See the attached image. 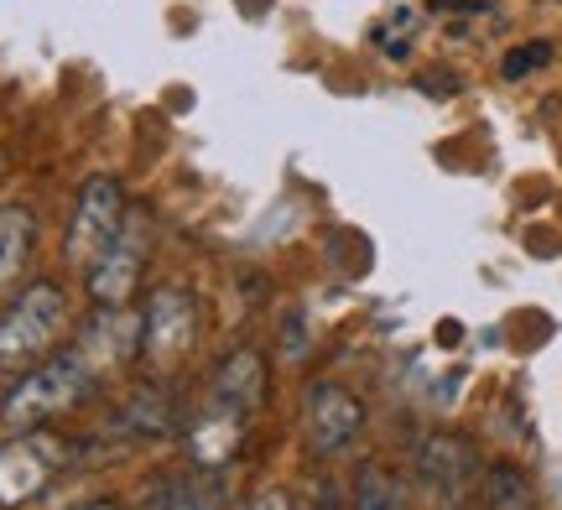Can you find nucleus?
Masks as SVG:
<instances>
[{"mask_svg": "<svg viewBox=\"0 0 562 510\" xmlns=\"http://www.w3.org/2000/svg\"><path fill=\"white\" fill-rule=\"evenodd\" d=\"M125 214H131V199H125V188L115 178H83L79 199H74V219H68V235H63V261L74 265V271H89V265L100 261V250L121 235Z\"/></svg>", "mask_w": 562, "mask_h": 510, "instance_id": "obj_3", "label": "nucleus"}, {"mask_svg": "<svg viewBox=\"0 0 562 510\" xmlns=\"http://www.w3.org/2000/svg\"><path fill=\"white\" fill-rule=\"evenodd\" d=\"M209 407L235 411V417H256L266 407V360L256 349H229L220 365H214V381H209Z\"/></svg>", "mask_w": 562, "mask_h": 510, "instance_id": "obj_8", "label": "nucleus"}, {"mask_svg": "<svg viewBox=\"0 0 562 510\" xmlns=\"http://www.w3.org/2000/svg\"><path fill=\"white\" fill-rule=\"evenodd\" d=\"M250 510H292V495H281V490H266L261 500H250Z\"/></svg>", "mask_w": 562, "mask_h": 510, "instance_id": "obj_18", "label": "nucleus"}, {"mask_svg": "<svg viewBox=\"0 0 562 510\" xmlns=\"http://www.w3.org/2000/svg\"><path fill=\"white\" fill-rule=\"evenodd\" d=\"M94 381H100V370L89 365V354H83L79 344H74V349H53L42 365H32L16 386H11V396H5L0 417H5V428H16V432L47 428L53 417H63V411L79 407L83 396L94 390Z\"/></svg>", "mask_w": 562, "mask_h": 510, "instance_id": "obj_1", "label": "nucleus"}, {"mask_svg": "<svg viewBox=\"0 0 562 510\" xmlns=\"http://www.w3.org/2000/svg\"><path fill=\"white\" fill-rule=\"evenodd\" d=\"M121 432H131V438H172V432H178V407H172V396H167L157 381H146V386L121 407Z\"/></svg>", "mask_w": 562, "mask_h": 510, "instance_id": "obj_13", "label": "nucleus"}, {"mask_svg": "<svg viewBox=\"0 0 562 510\" xmlns=\"http://www.w3.org/2000/svg\"><path fill=\"white\" fill-rule=\"evenodd\" d=\"M37 250V219L26 204H0V292L21 282V271Z\"/></svg>", "mask_w": 562, "mask_h": 510, "instance_id": "obj_11", "label": "nucleus"}, {"mask_svg": "<svg viewBox=\"0 0 562 510\" xmlns=\"http://www.w3.org/2000/svg\"><path fill=\"white\" fill-rule=\"evenodd\" d=\"M484 510H537V490L516 464H490L480 479Z\"/></svg>", "mask_w": 562, "mask_h": 510, "instance_id": "obj_15", "label": "nucleus"}, {"mask_svg": "<svg viewBox=\"0 0 562 510\" xmlns=\"http://www.w3.org/2000/svg\"><path fill=\"white\" fill-rule=\"evenodd\" d=\"M63 328H68V297L58 282H32L21 286V297L0 313V370L5 375H26L58 349Z\"/></svg>", "mask_w": 562, "mask_h": 510, "instance_id": "obj_2", "label": "nucleus"}, {"mask_svg": "<svg viewBox=\"0 0 562 510\" xmlns=\"http://www.w3.org/2000/svg\"><path fill=\"white\" fill-rule=\"evenodd\" d=\"M355 510H402V479L381 464H364L355 479Z\"/></svg>", "mask_w": 562, "mask_h": 510, "instance_id": "obj_16", "label": "nucleus"}, {"mask_svg": "<svg viewBox=\"0 0 562 510\" xmlns=\"http://www.w3.org/2000/svg\"><path fill=\"white\" fill-rule=\"evenodd\" d=\"M146 510H224V485L214 479V469L182 474V479H161Z\"/></svg>", "mask_w": 562, "mask_h": 510, "instance_id": "obj_14", "label": "nucleus"}, {"mask_svg": "<svg viewBox=\"0 0 562 510\" xmlns=\"http://www.w3.org/2000/svg\"><path fill=\"white\" fill-rule=\"evenodd\" d=\"M552 63V42H526V47H510L501 58V79H526V73H537V68H547Z\"/></svg>", "mask_w": 562, "mask_h": 510, "instance_id": "obj_17", "label": "nucleus"}, {"mask_svg": "<svg viewBox=\"0 0 562 510\" xmlns=\"http://www.w3.org/2000/svg\"><path fill=\"white\" fill-rule=\"evenodd\" d=\"M245 428H250L245 417L209 407L199 417V428H193V464H199V469H224V464L235 458V449H240Z\"/></svg>", "mask_w": 562, "mask_h": 510, "instance_id": "obj_12", "label": "nucleus"}, {"mask_svg": "<svg viewBox=\"0 0 562 510\" xmlns=\"http://www.w3.org/2000/svg\"><path fill=\"white\" fill-rule=\"evenodd\" d=\"M63 464H68V443H58L42 428L16 432L11 443H0V506L16 510L26 500H37Z\"/></svg>", "mask_w": 562, "mask_h": 510, "instance_id": "obj_6", "label": "nucleus"}, {"mask_svg": "<svg viewBox=\"0 0 562 510\" xmlns=\"http://www.w3.org/2000/svg\"><path fill=\"white\" fill-rule=\"evenodd\" d=\"M79 349L89 354V365L94 370H115V365L140 360V313H131V303L125 307H100L94 303V318L83 324Z\"/></svg>", "mask_w": 562, "mask_h": 510, "instance_id": "obj_9", "label": "nucleus"}, {"mask_svg": "<svg viewBox=\"0 0 562 510\" xmlns=\"http://www.w3.org/2000/svg\"><path fill=\"white\" fill-rule=\"evenodd\" d=\"M199 297L188 286L167 282L151 286V297L140 307V360L151 370H167L188 360V349L199 344Z\"/></svg>", "mask_w": 562, "mask_h": 510, "instance_id": "obj_4", "label": "nucleus"}, {"mask_svg": "<svg viewBox=\"0 0 562 510\" xmlns=\"http://www.w3.org/2000/svg\"><path fill=\"white\" fill-rule=\"evenodd\" d=\"M469 474H474V449L463 438H453V432H432L417 449V479L438 506H459Z\"/></svg>", "mask_w": 562, "mask_h": 510, "instance_id": "obj_10", "label": "nucleus"}, {"mask_svg": "<svg viewBox=\"0 0 562 510\" xmlns=\"http://www.w3.org/2000/svg\"><path fill=\"white\" fill-rule=\"evenodd\" d=\"M302 428H307V443L313 453H339L349 449L364 428V407L355 390H344L339 381H313L307 396H302Z\"/></svg>", "mask_w": 562, "mask_h": 510, "instance_id": "obj_7", "label": "nucleus"}, {"mask_svg": "<svg viewBox=\"0 0 562 510\" xmlns=\"http://www.w3.org/2000/svg\"><path fill=\"white\" fill-rule=\"evenodd\" d=\"M146 246H151V219H146L140 208H131L121 235L100 250V261L83 271V276H89V297H94L100 307H125L131 303L136 286H140V271H146Z\"/></svg>", "mask_w": 562, "mask_h": 510, "instance_id": "obj_5", "label": "nucleus"}, {"mask_svg": "<svg viewBox=\"0 0 562 510\" xmlns=\"http://www.w3.org/2000/svg\"><path fill=\"white\" fill-rule=\"evenodd\" d=\"M83 510H121L115 500H94V506H83Z\"/></svg>", "mask_w": 562, "mask_h": 510, "instance_id": "obj_19", "label": "nucleus"}]
</instances>
